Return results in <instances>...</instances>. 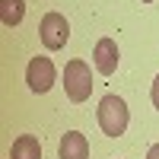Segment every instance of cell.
Instances as JSON below:
<instances>
[{"instance_id": "cell-11", "label": "cell", "mask_w": 159, "mask_h": 159, "mask_svg": "<svg viewBox=\"0 0 159 159\" xmlns=\"http://www.w3.org/2000/svg\"><path fill=\"white\" fill-rule=\"evenodd\" d=\"M143 3H153V0H143Z\"/></svg>"}, {"instance_id": "cell-7", "label": "cell", "mask_w": 159, "mask_h": 159, "mask_svg": "<svg viewBox=\"0 0 159 159\" xmlns=\"http://www.w3.org/2000/svg\"><path fill=\"white\" fill-rule=\"evenodd\" d=\"M10 159H42V143H38V137H32V134L16 137L13 147H10Z\"/></svg>"}, {"instance_id": "cell-1", "label": "cell", "mask_w": 159, "mask_h": 159, "mask_svg": "<svg viewBox=\"0 0 159 159\" xmlns=\"http://www.w3.org/2000/svg\"><path fill=\"white\" fill-rule=\"evenodd\" d=\"M99 127H102V134H108V137H121L124 130H127V121H130V111H127V105L121 96H105L99 102Z\"/></svg>"}, {"instance_id": "cell-9", "label": "cell", "mask_w": 159, "mask_h": 159, "mask_svg": "<svg viewBox=\"0 0 159 159\" xmlns=\"http://www.w3.org/2000/svg\"><path fill=\"white\" fill-rule=\"evenodd\" d=\"M150 99H153V105L159 108V73H156V80H153V89H150Z\"/></svg>"}, {"instance_id": "cell-6", "label": "cell", "mask_w": 159, "mask_h": 159, "mask_svg": "<svg viewBox=\"0 0 159 159\" xmlns=\"http://www.w3.org/2000/svg\"><path fill=\"white\" fill-rule=\"evenodd\" d=\"M57 156L61 159H89V140L80 130H67L57 143Z\"/></svg>"}, {"instance_id": "cell-5", "label": "cell", "mask_w": 159, "mask_h": 159, "mask_svg": "<svg viewBox=\"0 0 159 159\" xmlns=\"http://www.w3.org/2000/svg\"><path fill=\"white\" fill-rule=\"evenodd\" d=\"M92 61H96V70L102 76H111L118 67V45L115 38H99L96 48H92Z\"/></svg>"}, {"instance_id": "cell-8", "label": "cell", "mask_w": 159, "mask_h": 159, "mask_svg": "<svg viewBox=\"0 0 159 159\" xmlns=\"http://www.w3.org/2000/svg\"><path fill=\"white\" fill-rule=\"evenodd\" d=\"M25 16V0H0V19H3L7 29L19 25Z\"/></svg>"}, {"instance_id": "cell-10", "label": "cell", "mask_w": 159, "mask_h": 159, "mask_svg": "<svg viewBox=\"0 0 159 159\" xmlns=\"http://www.w3.org/2000/svg\"><path fill=\"white\" fill-rule=\"evenodd\" d=\"M147 159H159V143H153V147H150V153H147Z\"/></svg>"}, {"instance_id": "cell-2", "label": "cell", "mask_w": 159, "mask_h": 159, "mask_svg": "<svg viewBox=\"0 0 159 159\" xmlns=\"http://www.w3.org/2000/svg\"><path fill=\"white\" fill-rule=\"evenodd\" d=\"M64 92L73 105L86 102L89 92H92V73H89V64L83 57H73L67 67H64Z\"/></svg>"}, {"instance_id": "cell-3", "label": "cell", "mask_w": 159, "mask_h": 159, "mask_svg": "<svg viewBox=\"0 0 159 159\" xmlns=\"http://www.w3.org/2000/svg\"><path fill=\"white\" fill-rule=\"evenodd\" d=\"M38 38H42V45L48 51H57L67 45L70 38V22L61 16V13H45L42 16V25H38Z\"/></svg>"}, {"instance_id": "cell-4", "label": "cell", "mask_w": 159, "mask_h": 159, "mask_svg": "<svg viewBox=\"0 0 159 159\" xmlns=\"http://www.w3.org/2000/svg\"><path fill=\"white\" fill-rule=\"evenodd\" d=\"M54 76H57V70H54V64H51V57H45V54L32 57L29 67H25V83H29L32 92H48L54 86Z\"/></svg>"}]
</instances>
